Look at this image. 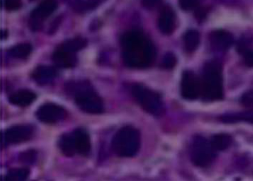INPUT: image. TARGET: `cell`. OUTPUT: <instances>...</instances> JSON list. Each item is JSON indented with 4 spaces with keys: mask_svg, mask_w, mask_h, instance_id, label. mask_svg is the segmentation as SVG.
Masks as SVG:
<instances>
[{
    "mask_svg": "<svg viewBox=\"0 0 253 181\" xmlns=\"http://www.w3.org/2000/svg\"><path fill=\"white\" fill-rule=\"evenodd\" d=\"M57 7V3L55 0H44L42 1L30 14L33 26H38L39 23L51 15Z\"/></svg>",
    "mask_w": 253,
    "mask_h": 181,
    "instance_id": "cell-11",
    "label": "cell"
},
{
    "mask_svg": "<svg viewBox=\"0 0 253 181\" xmlns=\"http://www.w3.org/2000/svg\"><path fill=\"white\" fill-rule=\"evenodd\" d=\"M175 15L172 9L169 6L162 8L160 13L158 24L160 31L165 35L171 34L175 26Z\"/></svg>",
    "mask_w": 253,
    "mask_h": 181,
    "instance_id": "cell-12",
    "label": "cell"
},
{
    "mask_svg": "<svg viewBox=\"0 0 253 181\" xmlns=\"http://www.w3.org/2000/svg\"><path fill=\"white\" fill-rule=\"evenodd\" d=\"M216 151L210 141L197 136L192 140L190 145V155L192 163L196 166L205 167L210 165L215 157Z\"/></svg>",
    "mask_w": 253,
    "mask_h": 181,
    "instance_id": "cell-6",
    "label": "cell"
},
{
    "mask_svg": "<svg viewBox=\"0 0 253 181\" xmlns=\"http://www.w3.org/2000/svg\"><path fill=\"white\" fill-rule=\"evenodd\" d=\"M232 141L231 136L226 134L215 135L210 140L212 147L216 151L227 149L231 145Z\"/></svg>",
    "mask_w": 253,
    "mask_h": 181,
    "instance_id": "cell-17",
    "label": "cell"
},
{
    "mask_svg": "<svg viewBox=\"0 0 253 181\" xmlns=\"http://www.w3.org/2000/svg\"><path fill=\"white\" fill-rule=\"evenodd\" d=\"M121 41L123 60L127 67L145 68L154 60L155 48L151 41L141 32L129 31L122 36Z\"/></svg>",
    "mask_w": 253,
    "mask_h": 181,
    "instance_id": "cell-1",
    "label": "cell"
},
{
    "mask_svg": "<svg viewBox=\"0 0 253 181\" xmlns=\"http://www.w3.org/2000/svg\"><path fill=\"white\" fill-rule=\"evenodd\" d=\"M37 157V153L34 150H28L21 153L19 158L21 162L31 164L34 162Z\"/></svg>",
    "mask_w": 253,
    "mask_h": 181,
    "instance_id": "cell-24",
    "label": "cell"
},
{
    "mask_svg": "<svg viewBox=\"0 0 253 181\" xmlns=\"http://www.w3.org/2000/svg\"><path fill=\"white\" fill-rule=\"evenodd\" d=\"M36 98L35 93L32 91L22 89L11 94L8 98V101L13 105L23 107L30 105Z\"/></svg>",
    "mask_w": 253,
    "mask_h": 181,
    "instance_id": "cell-16",
    "label": "cell"
},
{
    "mask_svg": "<svg viewBox=\"0 0 253 181\" xmlns=\"http://www.w3.org/2000/svg\"><path fill=\"white\" fill-rule=\"evenodd\" d=\"M201 96L205 100L214 101L222 99L223 88L221 69L219 64L213 62L206 65L201 80Z\"/></svg>",
    "mask_w": 253,
    "mask_h": 181,
    "instance_id": "cell-4",
    "label": "cell"
},
{
    "mask_svg": "<svg viewBox=\"0 0 253 181\" xmlns=\"http://www.w3.org/2000/svg\"><path fill=\"white\" fill-rule=\"evenodd\" d=\"M180 91L183 98L193 100L201 96V80L191 71H185L182 75Z\"/></svg>",
    "mask_w": 253,
    "mask_h": 181,
    "instance_id": "cell-9",
    "label": "cell"
},
{
    "mask_svg": "<svg viewBox=\"0 0 253 181\" xmlns=\"http://www.w3.org/2000/svg\"><path fill=\"white\" fill-rule=\"evenodd\" d=\"M210 40L216 48L223 50L228 48L232 45L233 39L232 35L229 32L218 30L211 34Z\"/></svg>",
    "mask_w": 253,
    "mask_h": 181,
    "instance_id": "cell-15",
    "label": "cell"
},
{
    "mask_svg": "<svg viewBox=\"0 0 253 181\" xmlns=\"http://www.w3.org/2000/svg\"><path fill=\"white\" fill-rule=\"evenodd\" d=\"M52 60L57 67L61 68H71L75 66L77 59L75 53L58 48L53 53Z\"/></svg>",
    "mask_w": 253,
    "mask_h": 181,
    "instance_id": "cell-14",
    "label": "cell"
},
{
    "mask_svg": "<svg viewBox=\"0 0 253 181\" xmlns=\"http://www.w3.org/2000/svg\"><path fill=\"white\" fill-rule=\"evenodd\" d=\"M133 97L140 106L154 115L162 114L164 110L163 101L156 92L140 84H135L131 89Z\"/></svg>",
    "mask_w": 253,
    "mask_h": 181,
    "instance_id": "cell-5",
    "label": "cell"
},
{
    "mask_svg": "<svg viewBox=\"0 0 253 181\" xmlns=\"http://www.w3.org/2000/svg\"><path fill=\"white\" fill-rule=\"evenodd\" d=\"M33 133V128L29 125L21 124L13 126L4 131V141L8 145L25 142L31 138Z\"/></svg>",
    "mask_w": 253,
    "mask_h": 181,
    "instance_id": "cell-10",
    "label": "cell"
},
{
    "mask_svg": "<svg viewBox=\"0 0 253 181\" xmlns=\"http://www.w3.org/2000/svg\"><path fill=\"white\" fill-rule=\"evenodd\" d=\"M160 0H142L143 5L146 7H151L157 4Z\"/></svg>",
    "mask_w": 253,
    "mask_h": 181,
    "instance_id": "cell-30",
    "label": "cell"
},
{
    "mask_svg": "<svg viewBox=\"0 0 253 181\" xmlns=\"http://www.w3.org/2000/svg\"><path fill=\"white\" fill-rule=\"evenodd\" d=\"M222 120L226 123H234L242 121L253 123V112H243L224 115L222 117Z\"/></svg>",
    "mask_w": 253,
    "mask_h": 181,
    "instance_id": "cell-20",
    "label": "cell"
},
{
    "mask_svg": "<svg viewBox=\"0 0 253 181\" xmlns=\"http://www.w3.org/2000/svg\"><path fill=\"white\" fill-rule=\"evenodd\" d=\"M30 174L29 169L26 167L12 169L5 176V181H19L25 180Z\"/></svg>",
    "mask_w": 253,
    "mask_h": 181,
    "instance_id": "cell-22",
    "label": "cell"
},
{
    "mask_svg": "<svg viewBox=\"0 0 253 181\" xmlns=\"http://www.w3.org/2000/svg\"><path fill=\"white\" fill-rule=\"evenodd\" d=\"M21 0H4V5L8 10H15L21 6Z\"/></svg>",
    "mask_w": 253,
    "mask_h": 181,
    "instance_id": "cell-28",
    "label": "cell"
},
{
    "mask_svg": "<svg viewBox=\"0 0 253 181\" xmlns=\"http://www.w3.org/2000/svg\"><path fill=\"white\" fill-rule=\"evenodd\" d=\"M58 144L62 153L68 157L76 154L86 156L91 149L89 134L81 128L63 134L60 137Z\"/></svg>",
    "mask_w": 253,
    "mask_h": 181,
    "instance_id": "cell-3",
    "label": "cell"
},
{
    "mask_svg": "<svg viewBox=\"0 0 253 181\" xmlns=\"http://www.w3.org/2000/svg\"><path fill=\"white\" fill-rule=\"evenodd\" d=\"M76 105L84 112L90 114H99L103 110V103L101 98L91 88L84 85L74 92Z\"/></svg>",
    "mask_w": 253,
    "mask_h": 181,
    "instance_id": "cell-7",
    "label": "cell"
},
{
    "mask_svg": "<svg viewBox=\"0 0 253 181\" xmlns=\"http://www.w3.org/2000/svg\"><path fill=\"white\" fill-rule=\"evenodd\" d=\"M200 42V35L195 30H190L185 34L184 43L185 49L189 52L194 51Z\"/></svg>",
    "mask_w": 253,
    "mask_h": 181,
    "instance_id": "cell-19",
    "label": "cell"
},
{
    "mask_svg": "<svg viewBox=\"0 0 253 181\" xmlns=\"http://www.w3.org/2000/svg\"><path fill=\"white\" fill-rule=\"evenodd\" d=\"M140 139V134L137 129L129 126L123 127L116 133L112 139V150L120 157H133L139 150Z\"/></svg>",
    "mask_w": 253,
    "mask_h": 181,
    "instance_id": "cell-2",
    "label": "cell"
},
{
    "mask_svg": "<svg viewBox=\"0 0 253 181\" xmlns=\"http://www.w3.org/2000/svg\"><path fill=\"white\" fill-rule=\"evenodd\" d=\"M57 75V71L53 67L47 65H40L34 70L32 77L38 84L44 85L51 82Z\"/></svg>",
    "mask_w": 253,
    "mask_h": 181,
    "instance_id": "cell-13",
    "label": "cell"
},
{
    "mask_svg": "<svg viewBox=\"0 0 253 181\" xmlns=\"http://www.w3.org/2000/svg\"><path fill=\"white\" fill-rule=\"evenodd\" d=\"M86 45V41L82 37L73 38L65 41L59 48L71 52H76L83 49Z\"/></svg>",
    "mask_w": 253,
    "mask_h": 181,
    "instance_id": "cell-18",
    "label": "cell"
},
{
    "mask_svg": "<svg viewBox=\"0 0 253 181\" xmlns=\"http://www.w3.org/2000/svg\"><path fill=\"white\" fill-rule=\"evenodd\" d=\"M31 46L28 43H20L12 46L8 50V54L13 58L23 59L29 55Z\"/></svg>",
    "mask_w": 253,
    "mask_h": 181,
    "instance_id": "cell-21",
    "label": "cell"
},
{
    "mask_svg": "<svg viewBox=\"0 0 253 181\" xmlns=\"http://www.w3.org/2000/svg\"><path fill=\"white\" fill-rule=\"evenodd\" d=\"M99 0H76L73 3L74 8L79 12H84L95 7Z\"/></svg>",
    "mask_w": 253,
    "mask_h": 181,
    "instance_id": "cell-23",
    "label": "cell"
},
{
    "mask_svg": "<svg viewBox=\"0 0 253 181\" xmlns=\"http://www.w3.org/2000/svg\"><path fill=\"white\" fill-rule=\"evenodd\" d=\"M243 59L247 66L253 67V49L247 50L244 51Z\"/></svg>",
    "mask_w": 253,
    "mask_h": 181,
    "instance_id": "cell-29",
    "label": "cell"
},
{
    "mask_svg": "<svg viewBox=\"0 0 253 181\" xmlns=\"http://www.w3.org/2000/svg\"></svg>",
    "mask_w": 253,
    "mask_h": 181,
    "instance_id": "cell-31",
    "label": "cell"
},
{
    "mask_svg": "<svg viewBox=\"0 0 253 181\" xmlns=\"http://www.w3.org/2000/svg\"><path fill=\"white\" fill-rule=\"evenodd\" d=\"M241 103L247 108H253V90L245 92L241 98Z\"/></svg>",
    "mask_w": 253,
    "mask_h": 181,
    "instance_id": "cell-25",
    "label": "cell"
},
{
    "mask_svg": "<svg viewBox=\"0 0 253 181\" xmlns=\"http://www.w3.org/2000/svg\"><path fill=\"white\" fill-rule=\"evenodd\" d=\"M199 3V0H179V6L183 10H189L196 8Z\"/></svg>",
    "mask_w": 253,
    "mask_h": 181,
    "instance_id": "cell-27",
    "label": "cell"
},
{
    "mask_svg": "<svg viewBox=\"0 0 253 181\" xmlns=\"http://www.w3.org/2000/svg\"><path fill=\"white\" fill-rule=\"evenodd\" d=\"M66 115L64 109L59 105L47 103L41 105L36 112L37 119L43 123L52 124L62 120Z\"/></svg>",
    "mask_w": 253,
    "mask_h": 181,
    "instance_id": "cell-8",
    "label": "cell"
},
{
    "mask_svg": "<svg viewBox=\"0 0 253 181\" xmlns=\"http://www.w3.org/2000/svg\"><path fill=\"white\" fill-rule=\"evenodd\" d=\"M175 56L171 52H168L164 56L163 65L167 69L172 68L176 64Z\"/></svg>",
    "mask_w": 253,
    "mask_h": 181,
    "instance_id": "cell-26",
    "label": "cell"
}]
</instances>
